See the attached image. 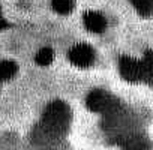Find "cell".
<instances>
[{"mask_svg": "<svg viewBox=\"0 0 153 150\" xmlns=\"http://www.w3.org/2000/svg\"><path fill=\"white\" fill-rule=\"evenodd\" d=\"M71 123V108L63 101H53L44 110L41 119V131L51 137H62L68 132Z\"/></svg>", "mask_w": 153, "mask_h": 150, "instance_id": "obj_1", "label": "cell"}, {"mask_svg": "<svg viewBox=\"0 0 153 150\" xmlns=\"http://www.w3.org/2000/svg\"><path fill=\"white\" fill-rule=\"evenodd\" d=\"M86 105L90 111L101 113V114H105V116L119 110V101L111 93L101 90V89H95L87 95Z\"/></svg>", "mask_w": 153, "mask_h": 150, "instance_id": "obj_2", "label": "cell"}, {"mask_svg": "<svg viewBox=\"0 0 153 150\" xmlns=\"http://www.w3.org/2000/svg\"><path fill=\"white\" fill-rule=\"evenodd\" d=\"M119 72L122 78L131 83L147 81V71L143 60H137L129 56H123L119 60Z\"/></svg>", "mask_w": 153, "mask_h": 150, "instance_id": "obj_3", "label": "cell"}, {"mask_svg": "<svg viewBox=\"0 0 153 150\" xmlns=\"http://www.w3.org/2000/svg\"><path fill=\"white\" fill-rule=\"evenodd\" d=\"M68 59L76 68H89L95 62V50L89 44H76L69 50Z\"/></svg>", "mask_w": 153, "mask_h": 150, "instance_id": "obj_4", "label": "cell"}, {"mask_svg": "<svg viewBox=\"0 0 153 150\" xmlns=\"http://www.w3.org/2000/svg\"><path fill=\"white\" fill-rule=\"evenodd\" d=\"M84 27L90 33H102L107 29V20L101 12L96 11H87L83 17Z\"/></svg>", "mask_w": 153, "mask_h": 150, "instance_id": "obj_5", "label": "cell"}, {"mask_svg": "<svg viewBox=\"0 0 153 150\" xmlns=\"http://www.w3.org/2000/svg\"><path fill=\"white\" fill-rule=\"evenodd\" d=\"M120 146L123 150H150L152 149V143L140 134H129L123 137L120 141Z\"/></svg>", "mask_w": 153, "mask_h": 150, "instance_id": "obj_6", "label": "cell"}, {"mask_svg": "<svg viewBox=\"0 0 153 150\" xmlns=\"http://www.w3.org/2000/svg\"><path fill=\"white\" fill-rule=\"evenodd\" d=\"M18 72V66L12 60H2L0 62V81H8L14 78Z\"/></svg>", "mask_w": 153, "mask_h": 150, "instance_id": "obj_7", "label": "cell"}, {"mask_svg": "<svg viewBox=\"0 0 153 150\" xmlns=\"http://www.w3.org/2000/svg\"><path fill=\"white\" fill-rule=\"evenodd\" d=\"M129 2L141 17L147 18L153 15V0H129Z\"/></svg>", "mask_w": 153, "mask_h": 150, "instance_id": "obj_8", "label": "cell"}, {"mask_svg": "<svg viewBox=\"0 0 153 150\" xmlns=\"http://www.w3.org/2000/svg\"><path fill=\"white\" fill-rule=\"evenodd\" d=\"M53 11L60 15H68L75 8V0H51Z\"/></svg>", "mask_w": 153, "mask_h": 150, "instance_id": "obj_9", "label": "cell"}, {"mask_svg": "<svg viewBox=\"0 0 153 150\" xmlns=\"http://www.w3.org/2000/svg\"><path fill=\"white\" fill-rule=\"evenodd\" d=\"M53 60H54V51L51 48H48V47L41 48L36 53V56H35V62L39 66H48V65L53 63Z\"/></svg>", "mask_w": 153, "mask_h": 150, "instance_id": "obj_10", "label": "cell"}, {"mask_svg": "<svg viewBox=\"0 0 153 150\" xmlns=\"http://www.w3.org/2000/svg\"><path fill=\"white\" fill-rule=\"evenodd\" d=\"M143 62H144L146 71H147V81L153 83V51L147 53Z\"/></svg>", "mask_w": 153, "mask_h": 150, "instance_id": "obj_11", "label": "cell"}, {"mask_svg": "<svg viewBox=\"0 0 153 150\" xmlns=\"http://www.w3.org/2000/svg\"><path fill=\"white\" fill-rule=\"evenodd\" d=\"M6 27H9V23L3 18V15H2V8H0V30H3V29H6Z\"/></svg>", "mask_w": 153, "mask_h": 150, "instance_id": "obj_12", "label": "cell"}]
</instances>
